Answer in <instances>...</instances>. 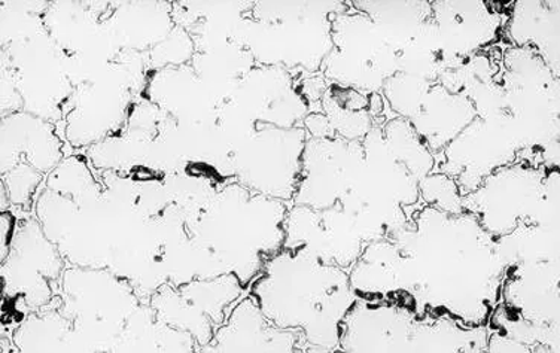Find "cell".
I'll return each mask as SVG.
<instances>
[{
  "label": "cell",
  "instance_id": "obj_6",
  "mask_svg": "<svg viewBox=\"0 0 560 353\" xmlns=\"http://www.w3.org/2000/svg\"><path fill=\"white\" fill-rule=\"evenodd\" d=\"M2 60L14 73L23 110L51 122L63 120L75 85L47 28L2 47Z\"/></svg>",
  "mask_w": 560,
  "mask_h": 353
},
{
  "label": "cell",
  "instance_id": "obj_1",
  "mask_svg": "<svg viewBox=\"0 0 560 353\" xmlns=\"http://www.w3.org/2000/svg\"><path fill=\"white\" fill-rule=\"evenodd\" d=\"M285 201L226 184L185 221L197 252V279L236 274L246 290L285 242Z\"/></svg>",
  "mask_w": 560,
  "mask_h": 353
},
{
  "label": "cell",
  "instance_id": "obj_9",
  "mask_svg": "<svg viewBox=\"0 0 560 353\" xmlns=\"http://www.w3.org/2000/svg\"><path fill=\"white\" fill-rule=\"evenodd\" d=\"M234 113L249 125H271L292 129L300 127L308 109L302 87L294 75L280 66L255 64L226 98Z\"/></svg>",
  "mask_w": 560,
  "mask_h": 353
},
{
  "label": "cell",
  "instance_id": "obj_21",
  "mask_svg": "<svg viewBox=\"0 0 560 353\" xmlns=\"http://www.w3.org/2000/svg\"><path fill=\"white\" fill-rule=\"evenodd\" d=\"M420 197L425 200L427 207H434L440 211L459 215L464 212L463 195L458 184L451 176L431 174L419 184Z\"/></svg>",
  "mask_w": 560,
  "mask_h": 353
},
{
  "label": "cell",
  "instance_id": "obj_14",
  "mask_svg": "<svg viewBox=\"0 0 560 353\" xmlns=\"http://www.w3.org/2000/svg\"><path fill=\"white\" fill-rule=\"evenodd\" d=\"M114 11L105 16V26L119 49L148 52L171 35L172 3L122 2L114 3Z\"/></svg>",
  "mask_w": 560,
  "mask_h": 353
},
{
  "label": "cell",
  "instance_id": "obj_3",
  "mask_svg": "<svg viewBox=\"0 0 560 353\" xmlns=\"http://www.w3.org/2000/svg\"><path fill=\"white\" fill-rule=\"evenodd\" d=\"M61 314L73 323L82 352H115L142 302L126 279L109 270L68 267L60 278Z\"/></svg>",
  "mask_w": 560,
  "mask_h": 353
},
{
  "label": "cell",
  "instance_id": "obj_18",
  "mask_svg": "<svg viewBox=\"0 0 560 353\" xmlns=\"http://www.w3.org/2000/svg\"><path fill=\"white\" fill-rule=\"evenodd\" d=\"M178 291L189 305L217 328L226 321L232 311H229L230 306L243 298L246 289L236 274H221L217 278L195 279L178 286Z\"/></svg>",
  "mask_w": 560,
  "mask_h": 353
},
{
  "label": "cell",
  "instance_id": "obj_4",
  "mask_svg": "<svg viewBox=\"0 0 560 353\" xmlns=\"http://www.w3.org/2000/svg\"><path fill=\"white\" fill-rule=\"evenodd\" d=\"M332 49L323 64L328 84L372 96L399 72L401 49L394 47L381 27L358 11L331 16Z\"/></svg>",
  "mask_w": 560,
  "mask_h": 353
},
{
  "label": "cell",
  "instance_id": "obj_22",
  "mask_svg": "<svg viewBox=\"0 0 560 353\" xmlns=\"http://www.w3.org/2000/svg\"><path fill=\"white\" fill-rule=\"evenodd\" d=\"M43 172L33 169L31 164L22 162L14 169L2 175V184L5 187L8 201L12 207L28 209L33 195L38 190L44 180Z\"/></svg>",
  "mask_w": 560,
  "mask_h": 353
},
{
  "label": "cell",
  "instance_id": "obj_7",
  "mask_svg": "<svg viewBox=\"0 0 560 353\" xmlns=\"http://www.w3.org/2000/svg\"><path fill=\"white\" fill-rule=\"evenodd\" d=\"M65 269V258L45 236L39 221L36 217L19 221L10 252L0 261L3 302L7 299L31 311L45 309L56 299L52 283L60 281Z\"/></svg>",
  "mask_w": 560,
  "mask_h": 353
},
{
  "label": "cell",
  "instance_id": "obj_13",
  "mask_svg": "<svg viewBox=\"0 0 560 353\" xmlns=\"http://www.w3.org/2000/svg\"><path fill=\"white\" fill-rule=\"evenodd\" d=\"M476 118L475 105L467 94L448 92L435 82L410 125L435 157Z\"/></svg>",
  "mask_w": 560,
  "mask_h": 353
},
{
  "label": "cell",
  "instance_id": "obj_20",
  "mask_svg": "<svg viewBox=\"0 0 560 353\" xmlns=\"http://www.w3.org/2000/svg\"><path fill=\"white\" fill-rule=\"evenodd\" d=\"M196 55V44L192 36L184 27L175 26L163 43L147 52L148 72L164 68H178L192 60Z\"/></svg>",
  "mask_w": 560,
  "mask_h": 353
},
{
  "label": "cell",
  "instance_id": "obj_16",
  "mask_svg": "<svg viewBox=\"0 0 560 353\" xmlns=\"http://www.w3.org/2000/svg\"><path fill=\"white\" fill-rule=\"evenodd\" d=\"M59 306L55 310L45 307L28 311L12 332L16 352H82L73 323L61 314Z\"/></svg>",
  "mask_w": 560,
  "mask_h": 353
},
{
  "label": "cell",
  "instance_id": "obj_23",
  "mask_svg": "<svg viewBox=\"0 0 560 353\" xmlns=\"http://www.w3.org/2000/svg\"><path fill=\"white\" fill-rule=\"evenodd\" d=\"M24 109V102L16 89L14 73L5 60H2V117L20 113Z\"/></svg>",
  "mask_w": 560,
  "mask_h": 353
},
{
  "label": "cell",
  "instance_id": "obj_5",
  "mask_svg": "<svg viewBox=\"0 0 560 353\" xmlns=\"http://www.w3.org/2000/svg\"><path fill=\"white\" fill-rule=\"evenodd\" d=\"M307 138L303 126L255 125L234 150V178L257 195L292 203L302 178Z\"/></svg>",
  "mask_w": 560,
  "mask_h": 353
},
{
  "label": "cell",
  "instance_id": "obj_19",
  "mask_svg": "<svg viewBox=\"0 0 560 353\" xmlns=\"http://www.w3.org/2000/svg\"><path fill=\"white\" fill-rule=\"evenodd\" d=\"M150 306L154 309L159 321L191 334L199 346L197 352L212 342L215 326L189 305L172 283H166L152 294Z\"/></svg>",
  "mask_w": 560,
  "mask_h": 353
},
{
  "label": "cell",
  "instance_id": "obj_12",
  "mask_svg": "<svg viewBox=\"0 0 560 353\" xmlns=\"http://www.w3.org/2000/svg\"><path fill=\"white\" fill-rule=\"evenodd\" d=\"M63 160V142L57 134L55 122L26 110L2 117L0 174H7L22 162L49 174Z\"/></svg>",
  "mask_w": 560,
  "mask_h": 353
},
{
  "label": "cell",
  "instance_id": "obj_11",
  "mask_svg": "<svg viewBox=\"0 0 560 353\" xmlns=\"http://www.w3.org/2000/svg\"><path fill=\"white\" fill-rule=\"evenodd\" d=\"M199 352H306L303 332L276 327L253 294L238 299L212 342Z\"/></svg>",
  "mask_w": 560,
  "mask_h": 353
},
{
  "label": "cell",
  "instance_id": "obj_24",
  "mask_svg": "<svg viewBox=\"0 0 560 353\" xmlns=\"http://www.w3.org/2000/svg\"><path fill=\"white\" fill-rule=\"evenodd\" d=\"M16 223V216L14 213L8 211L2 212V246H0V261L5 260L8 252H10L12 239H14Z\"/></svg>",
  "mask_w": 560,
  "mask_h": 353
},
{
  "label": "cell",
  "instance_id": "obj_10",
  "mask_svg": "<svg viewBox=\"0 0 560 353\" xmlns=\"http://www.w3.org/2000/svg\"><path fill=\"white\" fill-rule=\"evenodd\" d=\"M488 2H431L432 20L444 55L469 59L480 49L497 44L509 14Z\"/></svg>",
  "mask_w": 560,
  "mask_h": 353
},
{
  "label": "cell",
  "instance_id": "obj_8",
  "mask_svg": "<svg viewBox=\"0 0 560 353\" xmlns=\"http://www.w3.org/2000/svg\"><path fill=\"white\" fill-rule=\"evenodd\" d=\"M364 167L362 141L307 138L303 170L292 204L324 211L335 208L355 187Z\"/></svg>",
  "mask_w": 560,
  "mask_h": 353
},
{
  "label": "cell",
  "instance_id": "obj_2",
  "mask_svg": "<svg viewBox=\"0 0 560 353\" xmlns=\"http://www.w3.org/2000/svg\"><path fill=\"white\" fill-rule=\"evenodd\" d=\"M249 289L271 323L303 332L306 352L339 351L340 323L357 299L341 267L303 248H282Z\"/></svg>",
  "mask_w": 560,
  "mask_h": 353
},
{
  "label": "cell",
  "instance_id": "obj_15",
  "mask_svg": "<svg viewBox=\"0 0 560 353\" xmlns=\"http://www.w3.org/2000/svg\"><path fill=\"white\" fill-rule=\"evenodd\" d=\"M505 32L516 47L534 49L559 78V2H513Z\"/></svg>",
  "mask_w": 560,
  "mask_h": 353
},
{
  "label": "cell",
  "instance_id": "obj_17",
  "mask_svg": "<svg viewBox=\"0 0 560 353\" xmlns=\"http://www.w3.org/2000/svg\"><path fill=\"white\" fill-rule=\"evenodd\" d=\"M369 104L370 96L336 84H328L320 98L329 129L335 137L348 141H362L373 129L374 122Z\"/></svg>",
  "mask_w": 560,
  "mask_h": 353
}]
</instances>
